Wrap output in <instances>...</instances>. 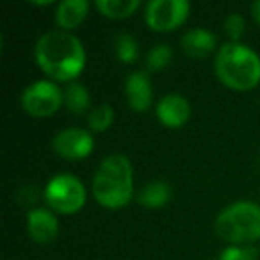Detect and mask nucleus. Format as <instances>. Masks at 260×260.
Masks as SVG:
<instances>
[{"label":"nucleus","mask_w":260,"mask_h":260,"mask_svg":"<svg viewBox=\"0 0 260 260\" xmlns=\"http://www.w3.org/2000/svg\"><path fill=\"white\" fill-rule=\"evenodd\" d=\"M36 61L54 80L68 82L80 75L86 64V52L79 38L66 30H52L38 40Z\"/></svg>","instance_id":"1"},{"label":"nucleus","mask_w":260,"mask_h":260,"mask_svg":"<svg viewBox=\"0 0 260 260\" xmlns=\"http://www.w3.org/2000/svg\"><path fill=\"white\" fill-rule=\"evenodd\" d=\"M132 164L121 153L105 157L93 178V194L107 209H121L132 198Z\"/></svg>","instance_id":"2"},{"label":"nucleus","mask_w":260,"mask_h":260,"mask_svg":"<svg viewBox=\"0 0 260 260\" xmlns=\"http://www.w3.org/2000/svg\"><path fill=\"white\" fill-rule=\"evenodd\" d=\"M216 73L230 89L249 91L260 82V57L241 43H226L216 55Z\"/></svg>","instance_id":"3"},{"label":"nucleus","mask_w":260,"mask_h":260,"mask_svg":"<svg viewBox=\"0 0 260 260\" xmlns=\"http://www.w3.org/2000/svg\"><path fill=\"white\" fill-rule=\"evenodd\" d=\"M216 232L234 246L260 239V207L253 202H237L223 209L216 219Z\"/></svg>","instance_id":"4"},{"label":"nucleus","mask_w":260,"mask_h":260,"mask_svg":"<svg viewBox=\"0 0 260 260\" xmlns=\"http://www.w3.org/2000/svg\"><path fill=\"white\" fill-rule=\"evenodd\" d=\"M45 202L61 214H75L86 203V189L73 175H57L45 187Z\"/></svg>","instance_id":"5"},{"label":"nucleus","mask_w":260,"mask_h":260,"mask_svg":"<svg viewBox=\"0 0 260 260\" xmlns=\"http://www.w3.org/2000/svg\"><path fill=\"white\" fill-rule=\"evenodd\" d=\"M64 104V91L52 80H38L22 94V107L34 118H48Z\"/></svg>","instance_id":"6"},{"label":"nucleus","mask_w":260,"mask_h":260,"mask_svg":"<svg viewBox=\"0 0 260 260\" xmlns=\"http://www.w3.org/2000/svg\"><path fill=\"white\" fill-rule=\"evenodd\" d=\"M187 0H152L145 8L146 23L157 32L175 30L189 16Z\"/></svg>","instance_id":"7"},{"label":"nucleus","mask_w":260,"mask_h":260,"mask_svg":"<svg viewBox=\"0 0 260 260\" xmlns=\"http://www.w3.org/2000/svg\"><path fill=\"white\" fill-rule=\"evenodd\" d=\"M55 153L66 160H82L93 152V136L82 128H64L52 141Z\"/></svg>","instance_id":"8"},{"label":"nucleus","mask_w":260,"mask_h":260,"mask_svg":"<svg viewBox=\"0 0 260 260\" xmlns=\"http://www.w3.org/2000/svg\"><path fill=\"white\" fill-rule=\"evenodd\" d=\"M27 230L38 244H48L59 234V221L48 209H34L27 214Z\"/></svg>","instance_id":"9"},{"label":"nucleus","mask_w":260,"mask_h":260,"mask_svg":"<svg viewBox=\"0 0 260 260\" xmlns=\"http://www.w3.org/2000/svg\"><path fill=\"white\" fill-rule=\"evenodd\" d=\"M157 116L159 119L170 128H178L182 126L191 116V107L189 102L182 94L171 93L166 94L157 104Z\"/></svg>","instance_id":"10"},{"label":"nucleus","mask_w":260,"mask_h":260,"mask_svg":"<svg viewBox=\"0 0 260 260\" xmlns=\"http://www.w3.org/2000/svg\"><path fill=\"white\" fill-rule=\"evenodd\" d=\"M125 94H126V102H128V105L134 111L138 112L148 111L153 98L152 84H150L148 75L145 72L130 73L125 82Z\"/></svg>","instance_id":"11"},{"label":"nucleus","mask_w":260,"mask_h":260,"mask_svg":"<svg viewBox=\"0 0 260 260\" xmlns=\"http://www.w3.org/2000/svg\"><path fill=\"white\" fill-rule=\"evenodd\" d=\"M216 47V36L207 29H192L182 38V48L192 59H203Z\"/></svg>","instance_id":"12"},{"label":"nucleus","mask_w":260,"mask_h":260,"mask_svg":"<svg viewBox=\"0 0 260 260\" xmlns=\"http://www.w3.org/2000/svg\"><path fill=\"white\" fill-rule=\"evenodd\" d=\"M87 9H89V4L86 0H64L57 6L55 22L61 29L68 32L84 22V18L87 16Z\"/></svg>","instance_id":"13"},{"label":"nucleus","mask_w":260,"mask_h":260,"mask_svg":"<svg viewBox=\"0 0 260 260\" xmlns=\"http://www.w3.org/2000/svg\"><path fill=\"white\" fill-rule=\"evenodd\" d=\"M170 196H171V187L168 182L152 180L139 191L138 202L141 205L148 207V209H157V207L166 205L170 202Z\"/></svg>","instance_id":"14"},{"label":"nucleus","mask_w":260,"mask_h":260,"mask_svg":"<svg viewBox=\"0 0 260 260\" xmlns=\"http://www.w3.org/2000/svg\"><path fill=\"white\" fill-rule=\"evenodd\" d=\"M141 6L139 0H96V8L107 18L121 20L134 15L136 9Z\"/></svg>","instance_id":"15"},{"label":"nucleus","mask_w":260,"mask_h":260,"mask_svg":"<svg viewBox=\"0 0 260 260\" xmlns=\"http://www.w3.org/2000/svg\"><path fill=\"white\" fill-rule=\"evenodd\" d=\"M91 104L89 91L79 82H72L64 89V105L73 114H82Z\"/></svg>","instance_id":"16"},{"label":"nucleus","mask_w":260,"mask_h":260,"mask_svg":"<svg viewBox=\"0 0 260 260\" xmlns=\"http://www.w3.org/2000/svg\"><path fill=\"white\" fill-rule=\"evenodd\" d=\"M114 48H116V55H118V59L121 62H125V64L134 62L139 55V45L132 34H126V32L118 34Z\"/></svg>","instance_id":"17"},{"label":"nucleus","mask_w":260,"mask_h":260,"mask_svg":"<svg viewBox=\"0 0 260 260\" xmlns=\"http://www.w3.org/2000/svg\"><path fill=\"white\" fill-rule=\"evenodd\" d=\"M114 121V111H112L111 105L104 104L98 105L91 111L89 118H87V123H89V128L94 130V132H105L109 126Z\"/></svg>","instance_id":"18"},{"label":"nucleus","mask_w":260,"mask_h":260,"mask_svg":"<svg viewBox=\"0 0 260 260\" xmlns=\"http://www.w3.org/2000/svg\"><path fill=\"white\" fill-rule=\"evenodd\" d=\"M171 57H173V50L168 45H157L146 55V66L152 72H160L170 64Z\"/></svg>","instance_id":"19"},{"label":"nucleus","mask_w":260,"mask_h":260,"mask_svg":"<svg viewBox=\"0 0 260 260\" xmlns=\"http://www.w3.org/2000/svg\"><path fill=\"white\" fill-rule=\"evenodd\" d=\"M219 260H256V249L251 246H228L223 249Z\"/></svg>","instance_id":"20"},{"label":"nucleus","mask_w":260,"mask_h":260,"mask_svg":"<svg viewBox=\"0 0 260 260\" xmlns=\"http://www.w3.org/2000/svg\"><path fill=\"white\" fill-rule=\"evenodd\" d=\"M244 25H246L244 18H242L239 13H232V15L224 20V30H226V34L232 38L234 43H237L242 38V34H244Z\"/></svg>","instance_id":"21"},{"label":"nucleus","mask_w":260,"mask_h":260,"mask_svg":"<svg viewBox=\"0 0 260 260\" xmlns=\"http://www.w3.org/2000/svg\"><path fill=\"white\" fill-rule=\"evenodd\" d=\"M251 13H253V18L260 23V0H256L255 4L251 6Z\"/></svg>","instance_id":"22"}]
</instances>
